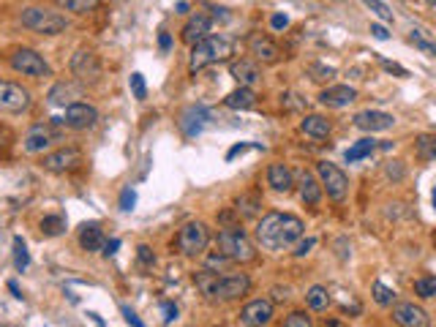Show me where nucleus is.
Returning <instances> with one entry per match:
<instances>
[{
    "label": "nucleus",
    "mask_w": 436,
    "mask_h": 327,
    "mask_svg": "<svg viewBox=\"0 0 436 327\" xmlns=\"http://www.w3.org/2000/svg\"><path fill=\"white\" fill-rule=\"evenodd\" d=\"M55 6H60L63 11H71V14L85 17V14H90V11H95L101 6V0H55Z\"/></svg>",
    "instance_id": "c756f323"
},
{
    "label": "nucleus",
    "mask_w": 436,
    "mask_h": 327,
    "mask_svg": "<svg viewBox=\"0 0 436 327\" xmlns=\"http://www.w3.org/2000/svg\"><path fill=\"white\" fill-rule=\"evenodd\" d=\"M129 85H131V93L136 101H145L148 98V85H145V77L136 71V74H131V79H129Z\"/></svg>",
    "instance_id": "58836bf2"
},
{
    "label": "nucleus",
    "mask_w": 436,
    "mask_h": 327,
    "mask_svg": "<svg viewBox=\"0 0 436 327\" xmlns=\"http://www.w3.org/2000/svg\"><path fill=\"white\" fill-rule=\"evenodd\" d=\"M229 74L235 77L237 85H243V88H257L259 82H262V71H259V66L254 63V60H235L232 66H229Z\"/></svg>",
    "instance_id": "a211bd4d"
},
{
    "label": "nucleus",
    "mask_w": 436,
    "mask_h": 327,
    "mask_svg": "<svg viewBox=\"0 0 436 327\" xmlns=\"http://www.w3.org/2000/svg\"><path fill=\"white\" fill-rule=\"evenodd\" d=\"M11 69L19 71V74H25V77H33V79H41V77H49L52 74V69H49V63L38 55L36 49H28V47H22V49H14L11 52Z\"/></svg>",
    "instance_id": "0eeeda50"
},
{
    "label": "nucleus",
    "mask_w": 436,
    "mask_h": 327,
    "mask_svg": "<svg viewBox=\"0 0 436 327\" xmlns=\"http://www.w3.org/2000/svg\"><path fill=\"white\" fill-rule=\"evenodd\" d=\"M303 221L289 213H267L257 224V243L265 251H284L292 249L303 237Z\"/></svg>",
    "instance_id": "f257e3e1"
},
{
    "label": "nucleus",
    "mask_w": 436,
    "mask_h": 327,
    "mask_svg": "<svg viewBox=\"0 0 436 327\" xmlns=\"http://www.w3.org/2000/svg\"><path fill=\"white\" fill-rule=\"evenodd\" d=\"M98 123V109L85 104V101H74L66 107V117H63V126L74 129V131H85V129H93Z\"/></svg>",
    "instance_id": "f8f14e48"
},
{
    "label": "nucleus",
    "mask_w": 436,
    "mask_h": 327,
    "mask_svg": "<svg viewBox=\"0 0 436 327\" xmlns=\"http://www.w3.org/2000/svg\"><path fill=\"white\" fill-rule=\"evenodd\" d=\"M317 174H319L322 189L327 191V196H330L333 202H343V199H346V194H349V177H346L336 164L319 161V164H317Z\"/></svg>",
    "instance_id": "1a4fd4ad"
},
{
    "label": "nucleus",
    "mask_w": 436,
    "mask_h": 327,
    "mask_svg": "<svg viewBox=\"0 0 436 327\" xmlns=\"http://www.w3.org/2000/svg\"><path fill=\"white\" fill-rule=\"evenodd\" d=\"M14 265H17L19 273L28 270V265H30V254H28V249H25L22 237H14Z\"/></svg>",
    "instance_id": "c9c22d12"
},
{
    "label": "nucleus",
    "mask_w": 436,
    "mask_h": 327,
    "mask_svg": "<svg viewBox=\"0 0 436 327\" xmlns=\"http://www.w3.org/2000/svg\"><path fill=\"white\" fill-rule=\"evenodd\" d=\"M431 202H434V210H436V186H434V194H431Z\"/></svg>",
    "instance_id": "13d9d810"
},
{
    "label": "nucleus",
    "mask_w": 436,
    "mask_h": 327,
    "mask_svg": "<svg viewBox=\"0 0 436 327\" xmlns=\"http://www.w3.org/2000/svg\"><path fill=\"white\" fill-rule=\"evenodd\" d=\"M235 210L240 218H257L262 213V196L259 194H240L235 202Z\"/></svg>",
    "instance_id": "a878e982"
},
{
    "label": "nucleus",
    "mask_w": 436,
    "mask_h": 327,
    "mask_svg": "<svg viewBox=\"0 0 436 327\" xmlns=\"http://www.w3.org/2000/svg\"><path fill=\"white\" fill-rule=\"evenodd\" d=\"M371 36H374V39H379V41L390 39V33H387V28H384V25H371Z\"/></svg>",
    "instance_id": "8fccbe9b"
},
{
    "label": "nucleus",
    "mask_w": 436,
    "mask_h": 327,
    "mask_svg": "<svg viewBox=\"0 0 436 327\" xmlns=\"http://www.w3.org/2000/svg\"><path fill=\"white\" fill-rule=\"evenodd\" d=\"M406 41H409L415 49H420L423 55H428V58H436V41L425 39V33H423V30H412V33L406 36Z\"/></svg>",
    "instance_id": "473e14b6"
},
{
    "label": "nucleus",
    "mask_w": 436,
    "mask_h": 327,
    "mask_svg": "<svg viewBox=\"0 0 436 327\" xmlns=\"http://www.w3.org/2000/svg\"><path fill=\"white\" fill-rule=\"evenodd\" d=\"M134 205H136V194L131 189H126V191L120 194V210H134Z\"/></svg>",
    "instance_id": "79ce46f5"
},
{
    "label": "nucleus",
    "mask_w": 436,
    "mask_h": 327,
    "mask_svg": "<svg viewBox=\"0 0 436 327\" xmlns=\"http://www.w3.org/2000/svg\"><path fill=\"white\" fill-rule=\"evenodd\" d=\"M393 319L403 327H428L431 325L428 314H425L420 306H415V303H399V306L393 308Z\"/></svg>",
    "instance_id": "6ab92c4d"
},
{
    "label": "nucleus",
    "mask_w": 436,
    "mask_h": 327,
    "mask_svg": "<svg viewBox=\"0 0 436 327\" xmlns=\"http://www.w3.org/2000/svg\"><path fill=\"white\" fill-rule=\"evenodd\" d=\"M270 319H273V300H262L259 297V300H251L240 311V322L243 325L262 327V325H270Z\"/></svg>",
    "instance_id": "dca6fc26"
},
{
    "label": "nucleus",
    "mask_w": 436,
    "mask_h": 327,
    "mask_svg": "<svg viewBox=\"0 0 436 327\" xmlns=\"http://www.w3.org/2000/svg\"><path fill=\"white\" fill-rule=\"evenodd\" d=\"M267 186L278 194H289L295 189V177L286 164H270L267 167Z\"/></svg>",
    "instance_id": "4be33fe9"
},
{
    "label": "nucleus",
    "mask_w": 436,
    "mask_h": 327,
    "mask_svg": "<svg viewBox=\"0 0 436 327\" xmlns=\"http://www.w3.org/2000/svg\"><path fill=\"white\" fill-rule=\"evenodd\" d=\"M123 316H126V322H129V325H134V327H142V319H139V316L134 314L131 308H126V306H123Z\"/></svg>",
    "instance_id": "603ef678"
},
{
    "label": "nucleus",
    "mask_w": 436,
    "mask_h": 327,
    "mask_svg": "<svg viewBox=\"0 0 436 327\" xmlns=\"http://www.w3.org/2000/svg\"><path fill=\"white\" fill-rule=\"evenodd\" d=\"M175 8H177V14H189V3H186V0H180Z\"/></svg>",
    "instance_id": "6e6d98bb"
},
{
    "label": "nucleus",
    "mask_w": 436,
    "mask_h": 327,
    "mask_svg": "<svg viewBox=\"0 0 436 327\" xmlns=\"http://www.w3.org/2000/svg\"><path fill=\"white\" fill-rule=\"evenodd\" d=\"M363 3H365L382 22H393V11H390V6H387L384 0H363Z\"/></svg>",
    "instance_id": "4c0bfd02"
},
{
    "label": "nucleus",
    "mask_w": 436,
    "mask_h": 327,
    "mask_svg": "<svg viewBox=\"0 0 436 327\" xmlns=\"http://www.w3.org/2000/svg\"><path fill=\"white\" fill-rule=\"evenodd\" d=\"M286 25H289V17H286V14H273V17H270V28H273V30H284Z\"/></svg>",
    "instance_id": "de8ad7c7"
},
{
    "label": "nucleus",
    "mask_w": 436,
    "mask_h": 327,
    "mask_svg": "<svg viewBox=\"0 0 436 327\" xmlns=\"http://www.w3.org/2000/svg\"><path fill=\"white\" fill-rule=\"evenodd\" d=\"M19 22H22L28 30L38 33V36H60V33H66V28H69V20H66L63 14L49 11V8H41V6H28V8H22Z\"/></svg>",
    "instance_id": "7ed1b4c3"
},
{
    "label": "nucleus",
    "mask_w": 436,
    "mask_h": 327,
    "mask_svg": "<svg viewBox=\"0 0 436 327\" xmlns=\"http://www.w3.org/2000/svg\"><path fill=\"white\" fill-rule=\"evenodd\" d=\"M284 327H311V316H305V311H292L284 319Z\"/></svg>",
    "instance_id": "ea45409f"
},
{
    "label": "nucleus",
    "mask_w": 436,
    "mask_h": 327,
    "mask_svg": "<svg viewBox=\"0 0 436 327\" xmlns=\"http://www.w3.org/2000/svg\"><path fill=\"white\" fill-rule=\"evenodd\" d=\"M79 164H82V153L76 148H60L55 153H47L44 161H41V167L47 172H55V174L74 172V170H79Z\"/></svg>",
    "instance_id": "9b49d317"
},
{
    "label": "nucleus",
    "mask_w": 436,
    "mask_h": 327,
    "mask_svg": "<svg viewBox=\"0 0 436 327\" xmlns=\"http://www.w3.org/2000/svg\"><path fill=\"white\" fill-rule=\"evenodd\" d=\"M384 174H387V177H393V180H401V177H403L401 161H387V167H384Z\"/></svg>",
    "instance_id": "49530a36"
},
{
    "label": "nucleus",
    "mask_w": 436,
    "mask_h": 327,
    "mask_svg": "<svg viewBox=\"0 0 436 327\" xmlns=\"http://www.w3.org/2000/svg\"><path fill=\"white\" fill-rule=\"evenodd\" d=\"M300 129H303L305 136H314V139H324V136L333 131L330 120L322 115H305L303 123H300Z\"/></svg>",
    "instance_id": "393cba45"
},
{
    "label": "nucleus",
    "mask_w": 436,
    "mask_h": 327,
    "mask_svg": "<svg viewBox=\"0 0 436 327\" xmlns=\"http://www.w3.org/2000/svg\"><path fill=\"white\" fill-rule=\"evenodd\" d=\"M30 104H33V98H30L28 88H22L17 82H8V79H0V112L19 115V112H28Z\"/></svg>",
    "instance_id": "6e6552de"
},
{
    "label": "nucleus",
    "mask_w": 436,
    "mask_h": 327,
    "mask_svg": "<svg viewBox=\"0 0 436 327\" xmlns=\"http://www.w3.org/2000/svg\"><path fill=\"white\" fill-rule=\"evenodd\" d=\"M314 246H317V240H314V237H300V240H297V246H295V251H292V254H295V256H305V254H308V251L314 249Z\"/></svg>",
    "instance_id": "37998d69"
},
{
    "label": "nucleus",
    "mask_w": 436,
    "mask_h": 327,
    "mask_svg": "<svg viewBox=\"0 0 436 327\" xmlns=\"http://www.w3.org/2000/svg\"><path fill=\"white\" fill-rule=\"evenodd\" d=\"M71 74L79 82H98V77H101V60H98V55L90 52V49H79L71 58Z\"/></svg>",
    "instance_id": "ddd939ff"
},
{
    "label": "nucleus",
    "mask_w": 436,
    "mask_h": 327,
    "mask_svg": "<svg viewBox=\"0 0 436 327\" xmlns=\"http://www.w3.org/2000/svg\"><path fill=\"white\" fill-rule=\"evenodd\" d=\"M208 123H210V112L205 107H189V109H183V115L177 120L180 131L186 136H199Z\"/></svg>",
    "instance_id": "f3484780"
},
{
    "label": "nucleus",
    "mask_w": 436,
    "mask_h": 327,
    "mask_svg": "<svg viewBox=\"0 0 436 327\" xmlns=\"http://www.w3.org/2000/svg\"><path fill=\"white\" fill-rule=\"evenodd\" d=\"M355 98H358V90L349 88V85H333V88H324L322 93H319V101H322L324 107H330V109H343Z\"/></svg>",
    "instance_id": "aec40b11"
},
{
    "label": "nucleus",
    "mask_w": 436,
    "mask_h": 327,
    "mask_svg": "<svg viewBox=\"0 0 436 327\" xmlns=\"http://www.w3.org/2000/svg\"><path fill=\"white\" fill-rule=\"evenodd\" d=\"M300 199L305 205H319V199H322V186L314 180L311 172H303V177H300Z\"/></svg>",
    "instance_id": "c85d7f7f"
},
{
    "label": "nucleus",
    "mask_w": 436,
    "mask_h": 327,
    "mask_svg": "<svg viewBox=\"0 0 436 327\" xmlns=\"http://www.w3.org/2000/svg\"><path fill=\"white\" fill-rule=\"evenodd\" d=\"M246 150H265L259 142H240V145H235L232 150L227 153V161H232V158H237L240 153H246Z\"/></svg>",
    "instance_id": "a19ab883"
},
{
    "label": "nucleus",
    "mask_w": 436,
    "mask_h": 327,
    "mask_svg": "<svg viewBox=\"0 0 436 327\" xmlns=\"http://www.w3.org/2000/svg\"><path fill=\"white\" fill-rule=\"evenodd\" d=\"M352 123H355V129L374 134V131L393 129L396 126V117L390 115V112H379V109H365V112H358V115L352 117Z\"/></svg>",
    "instance_id": "4468645a"
},
{
    "label": "nucleus",
    "mask_w": 436,
    "mask_h": 327,
    "mask_svg": "<svg viewBox=\"0 0 436 327\" xmlns=\"http://www.w3.org/2000/svg\"><path fill=\"white\" fill-rule=\"evenodd\" d=\"M311 74H319V77H314L317 82H322V79H333V69H324V66H311Z\"/></svg>",
    "instance_id": "09e8293b"
},
{
    "label": "nucleus",
    "mask_w": 436,
    "mask_h": 327,
    "mask_svg": "<svg viewBox=\"0 0 436 327\" xmlns=\"http://www.w3.org/2000/svg\"><path fill=\"white\" fill-rule=\"evenodd\" d=\"M158 47H161V52H170V47H172L170 33H161V36H158Z\"/></svg>",
    "instance_id": "5fc2aeb1"
},
{
    "label": "nucleus",
    "mask_w": 436,
    "mask_h": 327,
    "mask_svg": "<svg viewBox=\"0 0 436 327\" xmlns=\"http://www.w3.org/2000/svg\"><path fill=\"white\" fill-rule=\"evenodd\" d=\"M8 289H11V292H14V297H22V295H19V287H17V281H8Z\"/></svg>",
    "instance_id": "4d7b16f0"
},
{
    "label": "nucleus",
    "mask_w": 436,
    "mask_h": 327,
    "mask_svg": "<svg viewBox=\"0 0 436 327\" xmlns=\"http://www.w3.org/2000/svg\"><path fill=\"white\" fill-rule=\"evenodd\" d=\"M177 319V306H172V303H164V322L172 325Z\"/></svg>",
    "instance_id": "3c124183"
},
{
    "label": "nucleus",
    "mask_w": 436,
    "mask_h": 327,
    "mask_svg": "<svg viewBox=\"0 0 436 327\" xmlns=\"http://www.w3.org/2000/svg\"><path fill=\"white\" fill-rule=\"evenodd\" d=\"M248 52L254 55V60L267 63V66H273V63L281 60V49H278V44H276L273 39H267V36H262V33L248 36Z\"/></svg>",
    "instance_id": "2eb2a0df"
},
{
    "label": "nucleus",
    "mask_w": 436,
    "mask_h": 327,
    "mask_svg": "<svg viewBox=\"0 0 436 327\" xmlns=\"http://www.w3.org/2000/svg\"><path fill=\"white\" fill-rule=\"evenodd\" d=\"M415 295L423 297V300L436 297V278H418L415 281Z\"/></svg>",
    "instance_id": "e433bc0d"
},
{
    "label": "nucleus",
    "mask_w": 436,
    "mask_h": 327,
    "mask_svg": "<svg viewBox=\"0 0 436 327\" xmlns=\"http://www.w3.org/2000/svg\"><path fill=\"white\" fill-rule=\"evenodd\" d=\"M425 3H428V6H436V0H425Z\"/></svg>",
    "instance_id": "bf43d9fd"
},
{
    "label": "nucleus",
    "mask_w": 436,
    "mask_h": 327,
    "mask_svg": "<svg viewBox=\"0 0 436 327\" xmlns=\"http://www.w3.org/2000/svg\"><path fill=\"white\" fill-rule=\"evenodd\" d=\"M117 249H120V240H110V243H104L101 254H104V256H112V254H117Z\"/></svg>",
    "instance_id": "864d4df0"
},
{
    "label": "nucleus",
    "mask_w": 436,
    "mask_h": 327,
    "mask_svg": "<svg viewBox=\"0 0 436 327\" xmlns=\"http://www.w3.org/2000/svg\"><path fill=\"white\" fill-rule=\"evenodd\" d=\"M104 232L98 230V224H85L79 232V246L85 251H101L104 249Z\"/></svg>",
    "instance_id": "cd10ccee"
},
{
    "label": "nucleus",
    "mask_w": 436,
    "mask_h": 327,
    "mask_svg": "<svg viewBox=\"0 0 436 327\" xmlns=\"http://www.w3.org/2000/svg\"><path fill=\"white\" fill-rule=\"evenodd\" d=\"M415 153L420 161H436V134H420L415 139Z\"/></svg>",
    "instance_id": "7c9ffc66"
},
{
    "label": "nucleus",
    "mask_w": 436,
    "mask_h": 327,
    "mask_svg": "<svg viewBox=\"0 0 436 327\" xmlns=\"http://www.w3.org/2000/svg\"><path fill=\"white\" fill-rule=\"evenodd\" d=\"M218 249L224 256H229L232 262H237V265H246V262H254L257 259V249L251 246V240H248V234L240 227H224V230L218 232Z\"/></svg>",
    "instance_id": "20e7f679"
},
{
    "label": "nucleus",
    "mask_w": 436,
    "mask_h": 327,
    "mask_svg": "<svg viewBox=\"0 0 436 327\" xmlns=\"http://www.w3.org/2000/svg\"><path fill=\"white\" fill-rule=\"evenodd\" d=\"M76 98H79V88H74L71 82H57L55 88L49 90V96H47V101L52 104V107H69V104H74Z\"/></svg>",
    "instance_id": "5701e85b"
},
{
    "label": "nucleus",
    "mask_w": 436,
    "mask_h": 327,
    "mask_svg": "<svg viewBox=\"0 0 436 327\" xmlns=\"http://www.w3.org/2000/svg\"><path fill=\"white\" fill-rule=\"evenodd\" d=\"M55 142H60V131H57L55 123H36L28 134L22 136V150L25 153H44Z\"/></svg>",
    "instance_id": "9d476101"
},
{
    "label": "nucleus",
    "mask_w": 436,
    "mask_h": 327,
    "mask_svg": "<svg viewBox=\"0 0 436 327\" xmlns=\"http://www.w3.org/2000/svg\"><path fill=\"white\" fill-rule=\"evenodd\" d=\"M379 63H382V69H384V71H390V74H399V77H409V71H406L403 66H399V63H393V60H384V58H382Z\"/></svg>",
    "instance_id": "c03bdc74"
},
{
    "label": "nucleus",
    "mask_w": 436,
    "mask_h": 327,
    "mask_svg": "<svg viewBox=\"0 0 436 327\" xmlns=\"http://www.w3.org/2000/svg\"><path fill=\"white\" fill-rule=\"evenodd\" d=\"M41 232H44L47 237L63 234V232H66V218H63V215H44V218H41Z\"/></svg>",
    "instance_id": "72a5a7b5"
},
{
    "label": "nucleus",
    "mask_w": 436,
    "mask_h": 327,
    "mask_svg": "<svg viewBox=\"0 0 436 327\" xmlns=\"http://www.w3.org/2000/svg\"><path fill=\"white\" fill-rule=\"evenodd\" d=\"M379 145H377V139H371V136H363V139H358L346 153H343V158H346V164H358V161H363V158H368V155L374 153Z\"/></svg>",
    "instance_id": "bb28decb"
},
{
    "label": "nucleus",
    "mask_w": 436,
    "mask_h": 327,
    "mask_svg": "<svg viewBox=\"0 0 436 327\" xmlns=\"http://www.w3.org/2000/svg\"><path fill=\"white\" fill-rule=\"evenodd\" d=\"M248 289H251V278L246 273L218 275L216 284L210 287L208 300H213V303H232V300H240L243 295H248Z\"/></svg>",
    "instance_id": "39448f33"
},
{
    "label": "nucleus",
    "mask_w": 436,
    "mask_h": 327,
    "mask_svg": "<svg viewBox=\"0 0 436 327\" xmlns=\"http://www.w3.org/2000/svg\"><path fill=\"white\" fill-rule=\"evenodd\" d=\"M224 104H227L229 109H254L257 107V93H254V88H237V90H232L227 98H224Z\"/></svg>",
    "instance_id": "b1692460"
},
{
    "label": "nucleus",
    "mask_w": 436,
    "mask_h": 327,
    "mask_svg": "<svg viewBox=\"0 0 436 327\" xmlns=\"http://www.w3.org/2000/svg\"><path fill=\"white\" fill-rule=\"evenodd\" d=\"M305 300H308L311 311H327V306H330V292L324 287H311L308 295H305Z\"/></svg>",
    "instance_id": "2f4dec72"
},
{
    "label": "nucleus",
    "mask_w": 436,
    "mask_h": 327,
    "mask_svg": "<svg viewBox=\"0 0 436 327\" xmlns=\"http://www.w3.org/2000/svg\"><path fill=\"white\" fill-rule=\"evenodd\" d=\"M210 30H213V20H210L208 14H194L189 22H186V28H183V41L186 44H196V41H202L205 36H210Z\"/></svg>",
    "instance_id": "412c9836"
},
{
    "label": "nucleus",
    "mask_w": 436,
    "mask_h": 327,
    "mask_svg": "<svg viewBox=\"0 0 436 327\" xmlns=\"http://www.w3.org/2000/svg\"><path fill=\"white\" fill-rule=\"evenodd\" d=\"M371 292H374V300L379 306H393L396 303V289H390L387 284H382V281H374Z\"/></svg>",
    "instance_id": "f704fd0d"
},
{
    "label": "nucleus",
    "mask_w": 436,
    "mask_h": 327,
    "mask_svg": "<svg viewBox=\"0 0 436 327\" xmlns=\"http://www.w3.org/2000/svg\"><path fill=\"white\" fill-rule=\"evenodd\" d=\"M136 256H139V262H142L145 268H151L153 262H155V256H153L151 246H139V249H136Z\"/></svg>",
    "instance_id": "a18cd8bd"
},
{
    "label": "nucleus",
    "mask_w": 436,
    "mask_h": 327,
    "mask_svg": "<svg viewBox=\"0 0 436 327\" xmlns=\"http://www.w3.org/2000/svg\"><path fill=\"white\" fill-rule=\"evenodd\" d=\"M235 52V44L227 39V36H216L210 33L202 41H196L191 47V60H189V69L191 74H199L202 69L208 66H216V63H227Z\"/></svg>",
    "instance_id": "f03ea898"
},
{
    "label": "nucleus",
    "mask_w": 436,
    "mask_h": 327,
    "mask_svg": "<svg viewBox=\"0 0 436 327\" xmlns=\"http://www.w3.org/2000/svg\"><path fill=\"white\" fill-rule=\"evenodd\" d=\"M210 246V230L202 221H189L177 232V251L183 256H199Z\"/></svg>",
    "instance_id": "423d86ee"
}]
</instances>
